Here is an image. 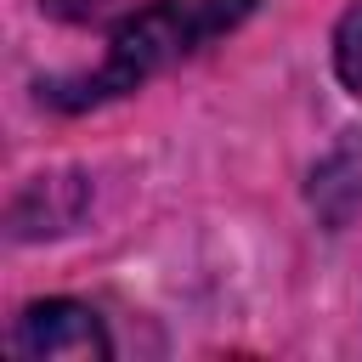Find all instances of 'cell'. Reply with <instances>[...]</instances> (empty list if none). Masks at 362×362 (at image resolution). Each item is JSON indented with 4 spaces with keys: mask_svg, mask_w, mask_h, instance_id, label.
<instances>
[{
    "mask_svg": "<svg viewBox=\"0 0 362 362\" xmlns=\"http://www.w3.org/2000/svg\"><path fill=\"white\" fill-rule=\"evenodd\" d=\"M243 11H249V0H153V6H141L136 17L119 23V34L107 40L102 68L79 79V96L68 107H85V102L136 90L158 68H170V62L192 57L198 45H209L215 34H226Z\"/></svg>",
    "mask_w": 362,
    "mask_h": 362,
    "instance_id": "1",
    "label": "cell"
},
{
    "mask_svg": "<svg viewBox=\"0 0 362 362\" xmlns=\"http://www.w3.org/2000/svg\"><path fill=\"white\" fill-rule=\"evenodd\" d=\"M107 351L102 317L79 300H34L11 328V356L23 362H107Z\"/></svg>",
    "mask_w": 362,
    "mask_h": 362,
    "instance_id": "2",
    "label": "cell"
},
{
    "mask_svg": "<svg viewBox=\"0 0 362 362\" xmlns=\"http://www.w3.org/2000/svg\"><path fill=\"white\" fill-rule=\"evenodd\" d=\"M311 204L328 226H345L362 209V130H351L317 170H311Z\"/></svg>",
    "mask_w": 362,
    "mask_h": 362,
    "instance_id": "3",
    "label": "cell"
},
{
    "mask_svg": "<svg viewBox=\"0 0 362 362\" xmlns=\"http://www.w3.org/2000/svg\"><path fill=\"white\" fill-rule=\"evenodd\" d=\"M334 74H339V85L362 102V6H351V11L339 17V28H334Z\"/></svg>",
    "mask_w": 362,
    "mask_h": 362,
    "instance_id": "4",
    "label": "cell"
}]
</instances>
